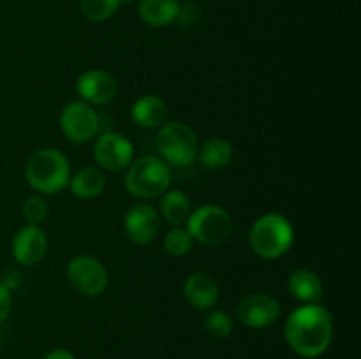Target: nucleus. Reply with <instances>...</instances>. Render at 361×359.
Segmentation results:
<instances>
[{
  "label": "nucleus",
  "mask_w": 361,
  "mask_h": 359,
  "mask_svg": "<svg viewBox=\"0 0 361 359\" xmlns=\"http://www.w3.org/2000/svg\"><path fill=\"white\" fill-rule=\"evenodd\" d=\"M286 341L298 355L314 359L328 351L334 338V317L321 303L298 306L284 326Z\"/></svg>",
  "instance_id": "1"
},
{
  "label": "nucleus",
  "mask_w": 361,
  "mask_h": 359,
  "mask_svg": "<svg viewBox=\"0 0 361 359\" xmlns=\"http://www.w3.org/2000/svg\"><path fill=\"white\" fill-rule=\"evenodd\" d=\"M25 178L37 194H59L69 185V158L56 148H42L28 160Z\"/></svg>",
  "instance_id": "2"
},
{
  "label": "nucleus",
  "mask_w": 361,
  "mask_h": 359,
  "mask_svg": "<svg viewBox=\"0 0 361 359\" xmlns=\"http://www.w3.org/2000/svg\"><path fill=\"white\" fill-rule=\"evenodd\" d=\"M295 241V229L291 222L281 213L261 215L249 232L250 248L261 259L274 260L286 256Z\"/></svg>",
  "instance_id": "3"
},
{
  "label": "nucleus",
  "mask_w": 361,
  "mask_h": 359,
  "mask_svg": "<svg viewBox=\"0 0 361 359\" xmlns=\"http://www.w3.org/2000/svg\"><path fill=\"white\" fill-rule=\"evenodd\" d=\"M171 169L161 157L145 155L127 168L126 189L137 199H155L169 189Z\"/></svg>",
  "instance_id": "4"
},
{
  "label": "nucleus",
  "mask_w": 361,
  "mask_h": 359,
  "mask_svg": "<svg viewBox=\"0 0 361 359\" xmlns=\"http://www.w3.org/2000/svg\"><path fill=\"white\" fill-rule=\"evenodd\" d=\"M185 225L192 241L207 246L224 245L235 231V222L229 211L217 204H204L192 210Z\"/></svg>",
  "instance_id": "5"
},
{
  "label": "nucleus",
  "mask_w": 361,
  "mask_h": 359,
  "mask_svg": "<svg viewBox=\"0 0 361 359\" xmlns=\"http://www.w3.org/2000/svg\"><path fill=\"white\" fill-rule=\"evenodd\" d=\"M159 157L166 164L176 165V168H187L197 158V136L187 123L183 122H166L159 129L155 137Z\"/></svg>",
  "instance_id": "6"
},
{
  "label": "nucleus",
  "mask_w": 361,
  "mask_h": 359,
  "mask_svg": "<svg viewBox=\"0 0 361 359\" xmlns=\"http://www.w3.org/2000/svg\"><path fill=\"white\" fill-rule=\"evenodd\" d=\"M67 282L81 296L95 298L108 287V271L104 264L92 256H78L67 264Z\"/></svg>",
  "instance_id": "7"
},
{
  "label": "nucleus",
  "mask_w": 361,
  "mask_h": 359,
  "mask_svg": "<svg viewBox=\"0 0 361 359\" xmlns=\"http://www.w3.org/2000/svg\"><path fill=\"white\" fill-rule=\"evenodd\" d=\"M101 127L95 109L83 101L69 102L60 113V129L63 136L76 144H85L94 139Z\"/></svg>",
  "instance_id": "8"
},
{
  "label": "nucleus",
  "mask_w": 361,
  "mask_h": 359,
  "mask_svg": "<svg viewBox=\"0 0 361 359\" xmlns=\"http://www.w3.org/2000/svg\"><path fill=\"white\" fill-rule=\"evenodd\" d=\"M94 158L97 165L109 172H120L134 160V146L118 132H104L95 139Z\"/></svg>",
  "instance_id": "9"
},
{
  "label": "nucleus",
  "mask_w": 361,
  "mask_h": 359,
  "mask_svg": "<svg viewBox=\"0 0 361 359\" xmlns=\"http://www.w3.org/2000/svg\"><path fill=\"white\" fill-rule=\"evenodd\" d=\"M279 317H281V303L277 301V298L264 292L247 296L236 308V319L243 326L252 327V329L271 326Z\"/></svg>",
  "instance_id": "10"
},
{
  "label": "nucleus",
  "mask_w": 361,
  "mask_h": 359,
  "mask_svg": "<svg viewBox=\"0 0 361 359\" xmlns=\"http://www.w3.org/2000/svg\"><path fill=\"white\" fill-rule=\"evenodd\" d=\"M76 92L87 104L104 106L118 94V81L106 70L90 69L78 77Z\"/></svg>",
  "instance_id": "11"
},
{
  "label": "nucleus",
  "mask_w": 361,
  "mask_h": 359,
  "mask_svg": "<svg viewBox=\"0 0 361 359\" xmlns=\"http://www.w3.org/2000/svg\"><path fill=\"white\" fill-rule=\"evenodd\" d=\"M123 227L127 236L136 245H148L155 239L161 229V215L150 204H134L123 217Z\"/></svg>",
  "instance_id": "12"
},
{
  "label": "nucleus",
  "mask_w": 361,
  "mask_h": 359,
  "mask_svg": "<svg viewBox=\"0 0 361 359\" xmlns=\"http://www.w3.org/2000/svg\"><path fill=\"white\" fill-rule=\"evenodd\" d=\"M11 250H13V257L18 264L35 266V264L41 263L46 250H48L46 232L35 224L25 225L14 234Z\"/></svg>",
  "instance_id": "13"
},
{
  "label": "nucleus",
  "mask_w": 361,
  "mask_h": 359,
  "mask_svg": "<svg viewBox=\"0 0 361 359\" xmlns=\"http://www.w3.org/2000/svg\"><path fill=\"white\" fill-rule=\"evenodd\" d=\"M183 294L187 303L196 310H210L219 301V285L208 273L197 271L187 277L183 285Z\"/></svg>",
  "instance_id": "14"
},
{
  "label": "nucleus",
  "mask_w": 361,
  "mask_h": 359,
  "mask_svg": "<svg viewBox=\"0 0 361 359\" xmlns=\"http://www.w3.org/2000/svg\"><path fill=\"white\" fill-rule=\"evenodd\" d=\"M168 104L157 95H141L130 106V118L141 129H161L168 122Z\"/></svg>",
  "instance_id": "15"
},
{
  "label": "nucleus",
  "mask_w": 361,
  "mask_h": 359,
  "mask_svg": "<svg viewBox=\"0 0 361 359\" xmlns=\"http://www.w3.org/2000/svg\"><path fill=\"white\" fill-rule=\"evenodd\" d=\"M288 291L303 305L319 303L324 296L323 280L312 270H296L288 278Z\"/></svg>",
  "instance_id": "16"
},
{
  "label": "nucleus",
  "mask_w": 361,
  "mask_h": 359,
  "mask_svg": "<svg viewBox=\"0 0 361 359\" xmlns=\"http://www.w3.org/2000/svg\"><path fill=\"white\" fill-rule=\"evenodd\" d=\"M137 13L148 27H168L178 18L180 2L178 0H140Z\"/></svg>",
  "instance_id": "17"
},
{
  "label": "nucleus",
  "mask_w": 361,
  "mask_h": 359,
  "mask_svg": "<svg viewBox=\"0 0 361 359\" xmlns=\"http://www.w3.org/2000/svg\"><path fill=\"white\" fill-rule=\"evenodd\" d=\"M78 199H94L99 197L106 189V178L99 168L80 169L74 176H71L69 185H67Z\"/></svg>",
  "instance_id": "18"
},
{
  "label": "nucleus",
  "mask_w": 361,
  "mask_h": 359,
  "mask_svg": "<svg viewBox=\"0 0 361 359\" xmlns=\"http://www.w3.org/2000/svg\"><path fill=\"white\" fill-rule=\"evenodd\" d=\"M233 144L224 137H212V139L204 141L197 150V160L204 169H224L229 162L233 160Z\"/></svg>",
  "instance_id": "19"
},
{
  "label": "nucleus",
  "mask_w": 361,
  "mask_h": 359,
  "mask_svg": "<svg viewBox=\"0 0 361 359\" xmlns=\"http://www.w3.org/2000/svg\"><path fill=\"white\" fill-rule=\"evenodd\" d=\"M190 211H192V204H190L189 196L183 190L168 189L162 194L161 215L166 218V222L180 227V225L187 222Z\"/></svg>",
  "instance_id": "20"
},
{
  "label": "nucleus",
  "mask_w": 361,
  "mask_h": 359,
  "mask_svg": "<svg viewBox=\"0 0 361 359\" xmlns=\"http://www.w3.org/2000/svg\"><path fill=\"white\" fill-rule=\"evenodd\" d=\"M122 0H80L81 14L88 21L101 23L118 11Z\"/></svg>",
  "instance_id": "21"
},
{
  "label": "nucleus",
  "mask_w": 361,
  "mask_h": 359,
  "mask_svg": "<svg viewBox=\"0 0 361 359\" xmlns=\"http://www.w3.org/2000/svg\"><path fill=\"white\" fill-rule=\"evenodd\" d=\"M192 238L187 232V229L175 227L164 236V248L169 256L173 257H183L192 250Z\"/></svg>",
  "instance_id": "22"
},
{
  "label": "nucleus",
  "mask_w": 361,
  "mask_h": 359,
  "mask_svg": "<svg viewBox=\"0 0 361 359\" xmlns=\"http://www.w3.org/2000/svg\"><path fill=\"white\" fill-rule=\"evenodd\" d=\"M233 326H235L233 317L221 310L212 312L204 320V327L214 338H228L233 333Z\"/></svg>",
  "instance_id": "23"
},
{
  "label": "nucleus",
  "mask_w": 361,
  "mask_h": 359,
  "mask_svg": "<svg viewBox=\"0 0 361 359\" xmlns=\"http://www.w3.org/2000/svg\"><path fill=\"white\" fill-rule=\"evenodd\" d=\"M23 217L28 224L39 225V222L48 217V203L41 194H32L23 203Z\"/></svg>",
  "instance_id": "24"
},
{
  "label": "nucleus",
  "mask_w": 361,
  "mask_h": 359,
  "mask_svg": "<svg viewBox=\"0 0 361 359\" xmlns=\"http://www.w3.org/2000/svg\"><path fill=\"white\" fill-rule=\"evenodd\" d=\"M13 308V291L0 282V324L9 317Z\"/></svg>",
  "instance_id": "25"
},
{
  "label": "nucleus",
  "mask_w": 361,
  "mask_h": 359,
  "mask_svg": "<svg viewBox=\"0 0 361 359\" xmlns=\"http://www.w3.org/2000/svg\"><path fill=\"white\" fill-rule=\"evenodd\" d=\"M44 359H76L73 355V352L66 351V348H55V351H49L44 355Z\"/></svg>",
  "instance_id": "26"
}]
</instances>
